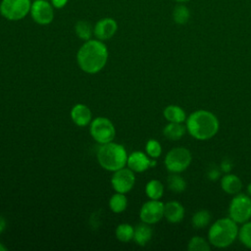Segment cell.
<instances>
[{"label": "cell", "mask_w": 251, "mask_h": 251, "mask_svg": "<svg viewBox=\"0 0 251 251\" xmlns=\"http://www.w3.org/2000/svg\"><path fill=\"white\" fill-rule=\"evenodd\" d=\"M108 60V49L99 39L86 40L78 49L76 61L81 71L94 75L99 73Z\"/></svg>", "instance_id": "cell-1"}, {"label": "cell", "mask_w": 251, "mask_h": 251, "mask_svg": "<svg viewBox=\"0 0 251 251\" xmlns=\"http://www.w3.org/2000/svg\"><path fill=\"white\" fill-rule=\"evenodd\" d=\"M220 128L218 118L210 111L197 110L186 119L188 133L198 140H208L214 137Z\"/></svg>", "instance_id": "cell-2"}, {"label": "cell", "mask_w": 251, "mask_h": 251, "mask_svg": "<svg viewBox=\"0 0 251 251\" xmlns=\"http://www.w3.org/2000/svg\"><path fill=\"white\" fill-rule=\"evenodd\" d=\"M238 236L237 224L230 218L217 220L209 228L208 239L210 244L217 248H226L231 245Z\"/></svg>", "instance_id": "cell-3"}, {"label": "cell", "mask_w": 251, "mask_h": 251, "mask_svg": "<svg viewBox=\"0 0 251 251\" xmlns=\"http://www.w3.org/2000/svg\"><path fill=\"white\" fill-rule=\"evenodd\" d=\"M97 160L103 169L115 172L126 165L127 153L123 145L111 141L101 144L97 151Z\"/></svg>", "instance_id": "cell-4"}, {"label": "cell", "mask_w": 251, "mask_h": 251, "mask_svg": "<svg viewBox=\"0 0 251 251\" xmlns=\"http://www.w3.org/2000/svg\"><path fill=\"white\" fill-rule=\"evenodd\" d=\"M192 160L190 151L185 147H175L165 157V166L171 173H181L185 171Z\"/></svg>", "instance_id": "cell-5"}, {"label": "cell", "mask_w": 251, "mask_h": 251, "mask_svg": "<svg viewBox=\"0 0 251 251\" xmlns=\"http://www.w3.org/2000/svg\"><path fill=\"white\" fill-rule=\"evenodd\" d=\"M229 218L236 224H244L251 219V197L237 193L228 206Z\"/></svg>", "instance_id": "cell-6"}, {"label": "cell", "mask_w": 251, "mask_h": 251, "mask_svg": "<svg viewBox=\"0 0 251 251\" xmlns=\"http://www.w3.org/2000/svg\"><path fill=\"white\" fill-rule=\"evenodd\" d=\"M90 134L99 144H105L113 141L116 135V129L113 123L104 117H98L90 123Z\"/></svg>", "instance_id": "cell-7"}, {"label": "cell", "mask_w": 251, "mask_h": 251, "mask_svg": "<svg viewBox=\"0 0 251 251\" xmlns=\"http://www.w3.org/2000/svg\"><path fill=\"white\" fill-rule=\"evenodd\" d=\"M29 0H2L0 3L1 15L10 21L24 19L30 12Z\"/></svg>", "instance_id": "cell-8"}, {"label": "cell", "mask_w": 251, "mask_h": 251, "mask_svg": "<svg viewBox=\"0 0 251 251\" xmlns=\"http://www.w3.org/2000/svg\"><path fill=\"white\" fill-rule=\"evenodd\" d=\"M135 183L134 172L129 168H122L118 171H115L112 178L111 184L116 192L126 193L130 191Z\"/></svg>", "instance_id": "cell-9"}, {"label": "cell", "mask_w": 251, "mask_h": 251, "mask_svg": "<svg viewBox=\"0 0 251 251\" xmlns=\"http://www.w3.org/2000/svg\"><path fill=\"white\" fill-rule=\"evenodd\" d=\"M139 217L142 223L148 225L158 223L164 217V203L159 200L150 199L142 205Z\"/></svg>", "instance_id": "cell-10"}, {"label": "cell", "mask_w": 251, "mask_h": 251, "mask_svg": "<svg viewBox=\"0 0 251 251\" xmlns=\"http://www.w3.org/2000/svg\"><path fill=\"white\" fill-rule=\"evenodd\" d=\"M53 5L46 0H35L30 7V14L33 21L39 25H48L53 21Z\"/></svg>", "instance_id": "cell-11"}, {"label": "cell", "mask_w": 251, "mask_h": 251, "mask_svg": "<svg viewBox=\"0 0 251 251\" xmlns=\"http://www.w3.org/2000/svg\"><path fill=\"white\" fill-rule=\"evenodd\" d=\"M126 165L134 173H142L151 167H155L156 161L148 158V155L141 151H134L127 156Z\"/></svg>", "instance_id": "cell-12"}, {"label": "cell", "mask_w": 251, "mask_h": 251, "mask_svg": "<svg viewBox=\"0 0 251 251\" xmlns=\"http://www.w3.org/2000/svg\"><path fill=\"white\" fill-rule=\"evenodd\" d=\"M118 29L117 22L111 18H104L98 21L93 28L94 35L99 40H107L114 36Z\"/></svg>", "instance_id": "cell-13"}, {"label": "cell", "mask_w": 251, "mask_h": 251, "mask_svg": "<svg viewBox=\"0 0 251 251\" xmlns=\"http://www.w3.org/2000/svg\"><path fill=\"white\" fill-rule=\"evenodd\" d=\"M164 217L169 223H180L184 218V208L177 201H169L164 204Z\"/></svg>", "instance_id": "cell-14"}, {"label": "cell", "mask_w": 251, "mask_h": 251, "mask_svg": "<svg viewBox=\"0 0 251 251\" xmlns=\"http://www.w3.org/2000/svg\"><path fill=\"white\" fill-rule=\"evenodd\" d=\"M72 121L78 126H85L92 121V113L84 104H76L71 110Z\"/></svg>", "instance_id": "cell-15"}, {"label": "cell", "mask_w": 251, "mask_h": 251, "mask_svg": "<svg viewBox=\"0 0 251 251\" xmlns=\"http://www.w3.org/2000/svg\"><path fill=\"white\" fill-rule=\"evenodd\" d=\"M221 186L226 193L235 195L240 192L242 188V181L237 176L227 173L222 177Z\"/></svg>", "instance_id": "cell-16"}, {"label": "cell", "mask_w": 251, "mask_h": 251, "mask_svg": "<svg viewBox=\"0 0 251 251\" xmlns=\"http://www.w3.org/2000/svg\"><path fill=\"white\" fill-rule=\"evenodd\" d=\"M186 126L182 123H169L163 129L164 136L169 140H178L186 132Z\"/></svg>", "instance_id": "cell-17"}, {"label": "cell", "mask_w": 251, "mask_h": 251, "mask_svg": "<svg viewBox=\"0 0 251 251\" xmlns=\"http://www.w3.org/2000/svg\"><path fill=\"white\" fill-rule=\"evenodd\" d=\"M164 117L169 123H183L186 121L184 110L176 105H169L164 109Z\"/></svg>", "instance_id": "cell-18"}, {"label": "cell", "mask_w": 251, "mask_h": 251, "mask_svg": "<svg viewBox=\"0 0 251 251\" xmlns=\"http://www.w3.org/2000/svg\"><path fill=\"white\" fill-rule=\"evenodd\" d=\"M152 237V228L148 224H140L136 226L133 233V240L137 245L144 246Z\"/></svg>", "instance_id": "cell-19"}, {"label": "cell", "mask_w": 251, "mask_h": 251, "mask_svg": "<svg viewBox=\"0 0 251 251\" xmlns=\"http://www.w3.org/2000/svg\"><path fill=\"white\" fill-rule=\"evenodd\" d=\"M145 193L149 199L159 200L164 193V185L158 179H151L145 186Z\"/></svg>", "instance_id": "cell-20"}, {"label": "cell", "mask_w": 251, "mask_h": 251, "mask_svg": "<svg viewBox=\"0 0 251 251\" xmlns=\"http://www.w3.org/2000/svg\"><path fill=\"white\" fill-rule=\"evenodd\" d=\"M109 207L112 212L114 213H122L127 207V198L126 197L125 193L117 192L116 194L112 195L109 200Z\"/></svg>", "instance_id": "cell-21"}, {"label": "cell", "mask_w": 251, "mask_h": 251, "mask_svg": "<svg viewBox=\"0 0 251 251\" xmlns=\"http://www.w3.org/2000/svg\"><path fill=\"white\" fill-rule=\"evenodd\" d=\"M167 183L170 190L176 193H180L186 188V181L178 173H172L167 178Z\"/></svg>", "instance_id": "cell-22"}, {"label": "cell", "mask_w": 251, "mask_h": 251, "mask_svg": "<svg viewBox=\"0 0 251 251\" xmlns=\"http://www.w3.org/2000/svg\"><path fill=\"white\" fill-rule=\"evenodd\" d=\"M211 221V214L208 210H199L191 218V225L194 228H204Z\"/></svg>", "instance_id": "cell-23"}, {"label": "cell", "mask_w": 251, "mask_h": 251, "mask_svg": "<svg viewBox=\"0 0 251 251\" xmlns=\"http://www.w3.org/2000/svg\"><path fill=\"white\" fill-rule=\"evenodd\" d=\"M134 228L128 224H121L116 227L115 234L118 240L122 242H128L133 239Z\"/></svg>", "instance_id": "cell-24"}, {"label": "cell", "mask_w": 251, "mask_h": 251, "mask_svg": "<svg viewBox=\"0 0 251 251\" xmlns=\"http://www.w3.org/2000/svg\"><path fill=\"white\" fill-rule=\"evenodd\" d=\"M75 31L78 38L82 40H89L92 34V28L88 22L86 21H78L75 25Z\"/></svg>", "instance_id": "cell-25"}, {"label": "cell", "mask_w": 251, "mask_h": 251, "mask_svg": "<svg viewBox=\"0 0 251 251\" xmlns=\"http://www.w3.org/2000/svg\"><path fill=\"white\" fill-rule=\"evenodd\" d=\"M187 249L189 251H209L210 242L201 236H193L188 241Z\"/></svg>", "instance_id": "cell-26"}, {"label": "cell", "mask_w": 251, "mask_h": 251, "mask_svg": "<svg viewBox=\"0 0 251 251\" xmlns=\"http://www.w3.org/2000/svg\"><path fill=\"white\" fill-rule=\"evenodd\" d=\"M238 238L245 247L251 249V222L250 221L242 224V226L238 229Z\"/></svg>", "instance_id": "cell-27"}, {"label": "cell", "mask_w": 251, "mask_h": 251, "mask_svg": "<svg viewBox=\"0 0 251 251\" xmlns=\"http://www.w3.org/2000/svg\"><path fill=\"white\" fill-rule=\"evenodd\" d=\"M145 151L150 158L157 159L162 153V146L156 139H149L145 145Z\"/></svg>", "instance_id": "cell-28"}, {"label": "cell", "mask_w": 251, "mask_h": 251, "mask_svg": "<svg viewBox=\"0 0 251 251\" xmlns=\"http://www.w3.org/2000/svg\"><path fill=\"white\" fill-rule=\"evenodd\" d=\"M173 17H174V21L176 24L183 25L189 19V11L187 10L186 7H184L182 5H178L175 8L174 13H173Z\"/></svg>", "instance_id": "cell-29"}, {"label": "cell", "mask_w": 251, "mask_h": 251, "mask_svg": "<svg viewBox=\"0 0 251 251\" xmlns=\"http://www.w3.org/2000/svg\"><path fill=\"white\" fill-rule=\"evenodd\" d=\"M220 175H221V169L215 165L213 166L211 165L207 170V176L210 180L216 181L220 177Z\"/></svg>", "instance_id": "cell-30"}, {"label": "cell", "mask_w": 251, "mask_h": 251, "mask_svg": "<svg viewBox=\"0 0 251 251\" xmlns=\"http://www.w3.org/2000/svg\"><path fill=\"white\" fill-rule=\"evenodd\" d=\"M220 167H221L222 172L227 174V173H230V171L232 170V163L229 159H225L222 161Z\"/></svg>", "instance_id": "cell-31"}, {"label": "cell", "mask_w": 251, "mask_h": 251, "mask_svg": "<svg viewBox=\"0 0 251 251\" xmlns=\"http://www.w3.org/2000/svg\"><path fill=\"white\" fill-rule=\"evenodd\" d=\"M69 0H51V3L52 5L55 7V8H63L67 3H68Z\"/></svg>", "instance_id": "cell-32"}, {"label": "cell", "mask_w": 251, "mask_h": 251, "mask_svg": "<svg viewBox=\"0 0 251 251\" xmlns=\"http://www.w3.org/2000/svg\"><path fill=\"white\" fill-rule=\"evenodd\" d=\"M6 226H7V223H6L5 218L0 216V234L5 230Z\"/></svg>", "instance_id": "cell-33"}, {"label": "cell", "mask_w": 251, "mask_h": 251, "mask_svg": "<svg viewBox=\"0 0 251 251\" xmlns=\"http://www.w3.org/2000/svg\"><path fill=\"white\" fill-rule=\"evenodd\" d=\"M6 250H7V247L0 242V251H6Z\"/></svg>", "instance_id": "cell-34"}, {"label": "cell", "mask_w": 251, "mask_h": 251, "mask_svg": "<svg viewBox=\"0 0 251 251\" xmlns=\"http://www.w3.org/2000/svg\"><path fill=\"white\" fill-rule=\"evenodd\" d=\"M247 192H248L249 196H251V183H249L247 186Z\"/></svg>", "instance_id": "cell-35"}, {"label": "cell", "mask_w": 251, "mask_h": 251, "mask_svg": "<svg viewBox=\"0 0 251 251\" xmlns=\"http://www.w3.org/2000/svg\"><path fill=\"white\" fill-rule=\"evenodd\" d=\"M176 1H187V0H176Z\"/></svg>", "instance_id": "cell-36"}]
</instances>
